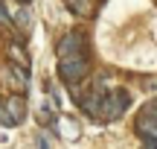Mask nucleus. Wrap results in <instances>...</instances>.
<instances>
[{
    "mask_svg": "<svg viewBox=\"0 0 157 149\" xmlns=\"http://www.w3.org/2000/svg\"><path fill=\"white\" fill-rule=\"evenodd\" d=\"M0 126H15V120L9 117V111H6V105L0 108Z\"/></svg>",
    "mask_w": 157,
    "mask_h": 149,
    "instance_id": "nucleus-10",
    "label": "nucleus"
},
{
    "mask_svg": "<svg viewBox=\"0 0 157 149\" xmlns=\"http://www.w3.org/2000/svg\"><path fill=\"white\" fill-rule=\"evenodd\" d=\"M15 15H17V21H21V23H29V12L26 9H15Z\"/></svg>",
    "mask_w": 157,
    "mask_h": 149,
    "instance_id": "nucleus-11",
    "label": "nucleus"
},
{
    "mask_svg": "<svg viewBox=\"0 0 157 149\" xmlns=\"http://www.w3.org/2000/svg\"><path fill=\"white\" fill-rule=\"evenodd\" d=\"M128 105V91H111V94H102V103H99V120H113L119 117Z\"/></svg>",
    "mask_w": 157,
    "mask_h": 149,
    "instance_id": "nucleus-2",
    "label": "nucleus"
},
{
    "mask_svg": "<svg viewBox=\"0 0 157 149\" xmlns=\"http://www.w3.org/2000/svg\"><path fill=\"white\" fill-rule=\"evenodd\" d=\"M137 132L148 146H157V108H146V114H140Z\"/></svg>",
    "mask_w": 157,
    "mask_h": 149,
    "instance_id": "nucleus-3",
    "label": "nucleus"
},
{
    "mask_svg": "<svg viewBox=\"0 0 157 149\" xmlns=\"http://www.w3.org/2000/svg\"><path fill=\"white\" fill-rule=\"evenodd\" d=\"M0 23H3V26H12V18L6 15V9H3V6H0Z\"/></svg>",
    "mask_w": 157,
    "mask_h": 149,
    "instance_id": "nucleus-12",
    "label": "nucleus"
},
{
    "mask_svg": "<svg viewBox=\"0 0 157 149\" xmlns=\"http://www.w3.org/2000/svg\"><path fill=\"white\" fill-rule=\"evenodd\" d=\"M6 111H9V117L15 120V126H17V123L26 117V103H23L21 97H12L9 103H6Z\"/></svg>",
    "mask_w": 157,
    "mask_h": 149,
    "instance_id": "nucleus-6",
    "label": "nucleus"
},
{
    "mask_svg": "<svg viewBox=\"0 0 157 149\" xmlns=\"http://www.w3.org/2000/svg\"><path fill=\"white\" fill-rule=\"evenodd\" d=\"M151 108H157V99H154V103H151Z\"/></svg>",
    "mask_w": 157,
    "mask_h": 149,
    "instance_id": "nucleus-13",
    "label": "nucleus"
},
{
    "mask_svg": "<svg viewBox=\"0 0 157 149\" xmlns=\"http://www.w3.org/2000/svg\"><path fill=\"white\" fill-rule=\"evenodd\" d=\"M6 76H9V85L17 88V91H26V73H23V64H9L6 67Z\"/></svg>",
    "mask_w": 157,
    "mask_h": 149,
    "instance_id": "nucleus-5",
    "label": "nucleus"
},
{
    "mask_svg": "<svg viewBox=\"0 0 157 149\" xmlns=\"http://www.w3.org/2000/svg\"><path fill=\"white\" fill-rule=\"evenodd\" d=\"M58 132H61L64 140H76V138H78V126H76L73 120H64V117L58 120Z\"/></svg>",
    "mask_w": 157,
    "mask_h": 149,
    "instance_id": "nucleus-7",
    "label": "nucleus"
},
{
    "mask_svg": "<svg viewBox=\"0 0 157 149\" xmlns=\"http://www.w3.org/2000/svg\"><path fill=\"white\" fill-rule=\"evenodd\" d=\"M64 53H84V35L82 32L64 35L61 44H58V56H64Z\"/></svg>",
    "mask_w": 157,
    "mask_h": 149,
    "instance_id": "nucleus-4",
    "label": "nucleus"
},
{
    "mask_svg": "<svg viewBox=\"0 0 157 149\" xmlns=\"http://www.w3.org/2000/svg\"><path fill=\"white\" fill-rule=\"evenodd\" d=\"M87 70H90V62L84 58V53H64L61 62H58V73H61V79L70 82V85L78 82Z\"/></svg>",
    "mask_w": 157,
    "mask_h": 149,
    "instance_id": "nucleus-1",
    "label": "nucleus"
},
{
    "mask_svg": "<svg viewBox=\"0 0 157 149\" xmlns=\"http://www.w3.org/2000/svg\"><path fill=\"white\" fill-rule=\"evenodd\" d=\"M70 6H73L78 15H87L90 12V0H70Z\"/></svg>",
    "mask_w": 157,
    "mask_h": 149,
    "instance_id": "nucleus-9",
    "label": "nucleus"
},
{
    "mask_svg": "<svg viewBox=\"0 0 157 149\" xmlns=\"http://www.w3.org/2000/svg\"><path fill=\"white\" fill-rule=\"evenodd\" d=\"M9 56H12V62H15V64H23V67H29L26 56L21 53V47H15V44H12V47H9Z\"/></svg>",
    "mask_w": 157,
    "mask_h": 149,
    "instance_id": "nucleus-8",
    "label": "nucleus"
}]
</instances>
